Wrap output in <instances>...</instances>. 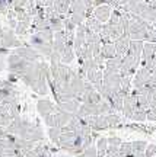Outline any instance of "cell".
Masks as SVG:
<instances>
[{"label":"cell","instance_id":"obj_5","mask_svg":"<svg viewBox=\"0 0 156 157\" xmlns=\"http://www.w3.org/2000/svg\"><path fill=\"white\" fill-rule=\"evenodd\" d=\"M150 70L147 67H142L139 68L136 74H134V78H133V89H139L142 86H146L149 84L150 82Z\"/></svg>","mask_w":156,"mask_h":157},{"label":"cell","instance_id":"obj_10","mask_svg":"<svg viewBox=\"0 0 156 157\" xmlns=\"http://www.w3.org/2000/svg\"><path fill=\"white\" fill-rule=\"evenodd\" d=\"M37 108H38V112L42 118H45L47 115H50V113H54L58 109V106L54 105L50 99H41V101H38Z\"/></svg>","mask_w":156,"mask_h":157},{"label":"cell","instance_id":"obj_21","mask_svg":"<svg viewBox=\"0 0 156 157\" xmlns=\"http://www.w3.org/2000/svg\"><path fill=\"white\" fill-rule=\"evenodd\" d=\"M74 48H73V44H67L66 48L63 50L62 52V63L63 64H70V63L74 60Z\"/></svg>","mask_w":156,"mask_h":157},{"label":"cell","instance_id":"obj_31","mask_svg":"<svg viewBox=\"0 0 156 157\" xmlns=\"http://www.w3.org/2000/svg\"><path fill=\"white\" fill-rule=\"evenodd\" d=\"M146 117L147 121H156V108H150L146 111Z\"/></svg>","mask_w":156,"mask_h":157},{"label":"cell","instance_id":"obj_19","mask_svg":"<svg viewBox=\"0 0 156 157\" xmlns=\"http://www.w3.org/2000/svg\"><path fill=\"white\" fill-rule=\"evenodd\" d=\"M101 56L106 60H110L112 57L117 56V51H115V45L114 42H108V44H102V48H101Z\"/></svg>","mask_w":156,"mask_h":157},{"label":"cell","instance_id":"obj_3","mask_svg":"<svg viewBox=\"0 0 156 157\" xmlns=\"http://www.w3.org/2000/svg\"><path fill=\"white\" fill-rule=\"evenodd\" d=\"M58 106V105H57ZM74 113H70V112H66V111H62L60 108L57 109L54 113H50L44 118L45 124L48 125V128L51 127H56V128H64L67 124L70 122V119L73 118Z\"/></svg>","mask_w":156,"mask_h":157},{"label":"cell","instance_id":"obj_28","mask_svg":"<svg viewBox=\"0 0 156 157\" xmlns=\"http://www.w3.org/2000/svg\"><path fill=\"white\" fill-rule=\"evenodd\" d=\"M82 157H98V148H96V144H92L89 146L83 153H82Z\"/></svg>","mask_w":156,"mask_h":157},{"label":"cell","instance_id":"obj_2","mask_svg":"<svg viewBox=\"0 0 156 157\" xmlns=\"http://www.w3.org/2000/svg\"><path fill=\"white\" fill-rule=\"evenodd\" d=\"M153 28L150 23L145 21L139 15H133L130 16V23H128V36L131 41H145L147 32Z\"/></svg>","mask_w":156,"mask_h":157},{"label":"cell","instance_id":"obj_18","mask_svg":"<svg viewBox=\"0 0 156 157\" xmlns=\"http://www.w3.org/2000/svg\"><path fill=\"white\" fill-rule=\"evenodd\" d=\"M85 25H86V28L89 29V31H92V32H96V34H101V31H102V28H104V23L99 22L96 17L92 15V16L86 17V22H85Z\"/></svg>","mask_w":156,"mask_h":157},{"label":"cell","instance_id":"obj_34","mask_svg":"<svg viewBox=\"0 0 156 157\" xmlns=\"http://www.w3.org/2000/svg\"><path fill=\"white\" fill-rule=\"evenodd\" d=\"M153 26H155V28H156V22H155V23H153Z\"/></svg>","mask_w":156,"mask_h":157},{"label":"cell","instance_id":"obj_1","mask_svg":"<svg viewBox=\"0 0 156 157\" xmlns=\"http://www.w3.org/2000/svg\"><path fill=\"white\" fill-rule=\"evenodd\" d=\"M83 135L78 134L74 131H66L60 137V141L57 146L62 148L63 151L69 153L70 156H79L85 151L83 147Z\"/></svg>","mask_w":156,"mask_h":157},{"label":"cell","instance_id":"obj_22","mask_svg":"<svg viewBox=\"0 0 156 157\" xmlns=\"http://www.w3.org/2000/svg\"><path fill=\"white\" fill-rule=\"evenodd\" d=\"M62 134H63V129L62 128H56V127H51V128H48V137H50V140H51V143H53V144H58Z\"/></svg>","mask_w":156,"mask_h":157},{"label":"cell","instance_id":"obj_17","mask_svg":"<svg viewBox=\"0 0 156 157\" xmlns=\"http://www.w3.org/2000/svg\"><path fill=\"white\" fill-rule=\"evenodd\" d=\"M143 45H145V41H130V47H128L127 54L136 57V58H142Z\"/></svg>","mask_w":156,"mask_h":157},{"label":"cell","instance_id":"obj_32","mask_svg":"<svg viewBox=\"0 0 156 157\" xmlns=\"http://www.w3.org/2000/svg\"><path fill=\"white\" fill-rule=\"evenodd\" d=\"M35 3L38 7H45V0H35Z\"/></svg>","mask_w":156,"mask_h":157},{"label":"cell","instance_id":"obj_16","mask_svg":"<svg viewBox=\"0 0 156 157\" xmlns=\"http://www.w3.org/2000/svg\"><path fill=\"white\" fill-rule=\"evenodd\" d=\"M57 105H58V108L62 111L76 113L79 111V108H80V105H82V102H80V99H72V101H69V102H63V103H57Z\"/></svg>","mask_w":156,"mask_h":157},{"label":"cell","instance_id":"obj_25","mask_svg":"<svg viewBox=\"0 0 156 157\" xmlns=\"http://www.w3.org/2000/svg\"><path fill=\"white\" fill-rule=\"evenodd\" d=\"M134 151H133V146L131 143H123L120 146V157H130L133 156Z\"/></svg>","mask_w":156,"mask_h":157},{"label":"cell","instance_id":"obj_9","mask_svg":"<svg viewBox=\"0 0 156 157\" xmlns=\"http://www.w3.org/2000/svg\"><path fill=\"white\" fill-rule=\"evenodd\" d=\"M112 10H114V9H112L110 5H101V6H98V7H95L92 15H94L99 22L106 23L110 21V17H111Z\"/></svg>","mask_w":156,"mask_h":157},{"label":"cell","instance_id":"obj_6","mask_svg":"<svg viewBox=\"0 0 156 157\" xmlns=\"http://www.w3.org/2000/svg\"><path fill=\"white\" fill-rule=\"evenodd\" d=\"M83 119L94 131H101V129L108 128V124L105 121V115H94V117H86Z\"/></svg>","mask_w":156,"mask_h":157},{"label":"cell","instance_id":"obj_12","mask_svg":"<svg viewBox=\"0 0 156 157\" xmlns=\"http://www.w3.org/2000/svg\"><path fill=\"white\" fill-rule=\"evenodd\" d=\"M140 16L143 17L145 21H147L149 23H155L156 22V3L150 2V0H146V5L143 7V12Z\"/></svg>","mask_w":156,"mask_h":157},{"label":"cell","instance_id":"obj_35","mask_svg":"<svg viewBox=\"0 0 156 157\" xmlns=\"http://www.w3.org/2000/svg\"><path fill=\"white\" fill-rule=\"evenodd\" d=\"M105 157H112V156H105Z\"/></svg>","mask_w":156,"mask_h":157},{"label":"cell","instance_id":"obj_15","mask_svg":"<svg viewBox=\"0 0 156 157\" xmlns=\"http://www.w3.org/2000/svg\"><path fill=\"white\" fill-rule=\"evenodd\" d=\"M2 45L3 47H19L21 42L16 39L10 29H3V39H2Z\"/></svg>","mask_w":156,"mask_h":157},{"label":"cell","instance_id":"obj_27","mask_svg":"<svg viewBox=\"0 0 156 157\" xmlns=\"http://www.w3.org/2000/svg\"><path fill=\"white\" fill-rule=\"evenodd\" d=\"M130 119L137 121V122H143V121H146V119H147V117H146V111H143V109H136Z\"/></svg>","mask_w":156,"mask_h":157},{"label":"cell","instance_id":"obj_30","mask_svg":"<svg viewBox=\"0 0 156 157\" xmlns=\"http://www.w3.org/2000/svg\"><path fill=\"white\" fill-rule=\"evenodd\" d=\"M121 144H123V141H121V138H118V137H110V138H108V146L120 147Z\"/></svg>","mask_w":156,"mask_h":157},{"label":"cell","instance_id":"obj_8","mask_svg":"<svg viewBox=\"0 0 156 157\" xmlns=\"http://www.w3.org/2000/svg\"><path fill=\"white\" fill-rule=\"evenodd\" d=\"M16 54L18 56H21L22 58H25V60H28V61H34L37 63L41 58V54H39L38 51L35 50L34 47H31V45H26V47H19L16 50Z\"/></svg>","mask_w":156,"mask_h":157},{"label":"cell","instance_id":"obj_26","mask_svg":"<svg viewBox=\"0 0 156 157\" xmlns=\"http://www.w3.org/2000/svg\"><path fill=\"white\" fill-rule=\"evenodd\" d=\"M131 146H133L134 154H136V153H145L146 148H147V143H146V141H133Z\"/></svg>","mask_w":156,"mask_h":157},{"label":"cell","instance_id":"obj_7","mask_svg":"<svg viewBox=\"0 0 156 157\" xmlns=\"http://www.w3.org/2000/svg\"><path fill=\"white\" fill-rule=\"evenodd\" d=\"M137 109V96L133 92H130L126 98H124V106H123V113L124 117L131 118L133 112Z\"/></svg>","mask_w":156,"mask_h":157},{"label":"cell","instance_id":"obj_24","mask_svg":"<svg viewBox=\"0 0 156 157\" xmlns=\"http://www.w3.org/2000/svg\"><path fill=\"white\" fill-rule=\"evenodd\" d=\"M50 29L53 32H58V31H63L64 29V25H63V19L60 16L53 17L50 19Z\"/></svg>","mask_w":156,"mask_h":157},{"label":"cell","instance_id":"obj_11","mask_svg":"<svg viewBox=\"0 0 156 157\" xmlns=\"http://www.w3.org/2000/svg\"><path fill=\"white\" fill-rule=\"evenodd\" d=\"M22 137L25 138V140L32 141V143H35V141H41V140H44V131H42V128H41L39 125H31Z\"/></svg>","mask_w":156,"mask_h":157},{"label":"cell","instance_id":"obj_29","mask_svg":"<svg viewBox=\"0 0 156 157\" xmlns=\"http://www.w3.org/2000/svg\"><path fill=\"white\" fill-rule=\"evenodd\" d=\"M9 10H10L9 0H0V15H7Z\"/></svg>","mask_w":156,"mask_h":157},{"label":"cell","instance_id":"obj_4","mask_svg":"<svg viewBox=\"0 0 156 157\" xmlns=\"http://www.w3.org/2000/svg\"><path fill=\"white\" fill-rule=\"evenodd\" d=\"M29 41H31V47H34L41 56H45L47 58H50L51 52L54 51L53 50V42L45 41V39L42 38V36H39L38 34H32Z\"/></svg>","mask_w":156,"mask_h":157},{"label":"cell","instance_id":"obj_33","mask_svg":"<svg viewBox=\"0 0 156 157\" xmlns=\"http://www.w3.org/2000/svg\"><path fill=\"white\" fill-rule=\"evenodd\" d=\"M117 2H118V3H120L121 6H124V5H127V3H128V0H117Z\"/></svg>","mask_w":156,"mask_h":157},{"label":"cell","instance_id":"obj_14","mask_svg":"<svg viewBox=\"0 0 156 157\" xmlns=\"http://www.w3.org/2000/svg\"><path fill=\"white\" fill-rule=\"evenodd\" d=\"M121 66H123V57L115 56L105 61V71L106 73H120Z\"/></svg>","mask_w":156,"mask_h":157},{"label":"cell","instance_id":"obj_23","mask_svg":"<svg viewBox=\"0 0 156 157\" xmlns=\"http://www.w3.org/2000/svg\"><path fill=\"white\" fill-rule=\"evenodd\" d=\"M105 121H106V124H108V128H114V127H118V125H120L121 118L118 117L117 113H106Z\"/></svg>","mask_w":156,"mask_h":157},{"label":"cell","instance_id":"obj_20","mask_svg":"<svg viewBox=\"0 0 156 157\" xmlns=\"http://www.w3.org/2000/svg\"><path fill=\"white\" fill-rule=\"evenodd\" d=\"M70 5H72V0H56L54 2V9L57 10L58 15H69Z\"/></svg>","mask_w":156,"mask_h":157},{"label":"cell","instance_id":"obj_13","mask_svg":"<svg viewBox=\"0 0 156 157\" xmlns=\"http://www.w3.org/2000/svg\"><path fill=\"white\" fill-rule=\"evenodd\" d=\"M130 41H131V39L128 38V36H126V35H121L118 39H115V41H114L115 51H117V56L118 57L127 56L128 47H130Z\"/></svg>","mask_w":156,"mask_h":157}]
</instances>
